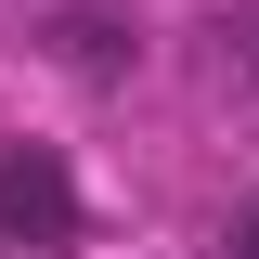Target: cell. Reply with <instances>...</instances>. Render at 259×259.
<instances>
[{
  "instance_id": "1",
  "label": "cell",
  "mask_w": 259,
  "mask_h": 259,
  "mask_svg": "<svg viewBox=\"0 0 259 259\" xmlns=\"http://www.w3.org/2000/svg\"><path fill=\"white\" fill-rule=\"evenodd\" d=\"M78 233V182L39 143H0V246H65Z\"/></svg>"
},
{
  "instance_id": "2",
  "label": "cell",
  "mask_w": 259,
  "mask_h": 259,
  "mask_svg": "<svg viewBox=\"0 0 259 259\" xmlns=\"http://www.w3.org/2000/svg\"><path fill=\"white\" fill-rule=\"evenodd\" d=\"M65 65H91V78H117V65H130V39H117V13H65Z\"/></svg>"
},
{
  "instance_id": "3",
  "label": "cell",
  "mask_w": 259,
  "mask_h": 259,
  "mask_svg": "<svg viewBox=\"0 0 259 259\" xmlns=\"http://www.w3.org/2000/svg\"><path fill=\"white\" fill-rule=\"evenodd\" d=\"M233 259H259V207H246V221H233Z\"/></svg>"
},
{
  "instance_id": "4",
  "label": "cell",
  "mask_w": 259,
  "mask_h": 259,
  "mask_svg": "<svg viewBox=\"0 0 259 259\" xmlns=\"http://www.w3.org/2000/svg\"><path fill=\"white\" fill-rule=\"evenodd\" d=\"M246 65H259V52H246Z\"/></svg>"
}]
</instances>
